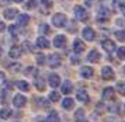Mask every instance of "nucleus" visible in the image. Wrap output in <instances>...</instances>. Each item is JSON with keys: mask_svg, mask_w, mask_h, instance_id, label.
Wrapping results in <instances>:
<instances>
[{"mask_svg": "<svg viewBox=\"0 0 125 122\" xmlns=\"http://www.w3.org/2000/svg\"><path fill=\"white\" fill-rule=\"evenodd\" d=\"M117 25H121V27H125V20H122V18H118L117 20Z\"/></svg>", "mask_w": 125, "mask_h": 122, "instance_id": "38", "label": "nucleus"}, {"mask_svg": "<svg viewBox=\"0 0 125 122\" xmlns=\"http://www.w3.org/2000/svg\"><path fill=\"white\" fill-rule=\"evenodd\" d=\"M84 1H86V4L87 6H91V1H93V0H84Z\"/></svg>", "mask_w": 125, "mask_h": 122, "instance_id": "42", "label": "nucleus"}, {"mask_svg": "<svg viewBox=\"0 0 125 122\" xmlns=\"http://www.w3.org/2000/svg\"><path fill=\"white\" fill-rule=\"evenodd\" d=\"M76 95H77V100L82 101V102H87L89 101V94H87L86 90H79Z\"/></svg>", "mask_w": 125, "mask_h": 122, "instance_id": "18", "label": "nucleus"}, {"mask_svg": "<svg viewBox=\"0 0 125 122\" xmlns=\"http://www.w3.org/2000/svg\"><path fill=\"white\" fill-rule=\"evenodd\" d=\"M4 28H6L4 22H1V21H0V32H3V31H4Z\"/></svg>", "mask_w": 125, "mask_h": 122, "instance_id": "40", "label": "nucleus"}, {"mask_svg": "<svg viewBox=\"0 0 125 122\" xmlns=\"http://www.w3.org/2000/svg\"><path fill=\"white\" fill-rule=\"evenodd\" d=\"M10 115H11V111H10L9 108H1V110H0V118H1V119H9Z\"/></svg>", "mask_w": 125, "mask_h": 122, "instance_id": "24", "label": "nucleus"}, {"mask_svg": "<svg viewBox=\"0 0 125 122\" xmlns=\"http://www.w3.org/2000/svg\"><path fill=\"white\" fill-rule=\"evenodd\" d=\"M28 22H30V16L28 14H20V16H18V25L24 27V25H27Z\"/></svg>", "mask_w": 125, "mask_h": 122, "instance_id": "21", "label": "nucleus"}, {"mask_svg": "<svg viewBox=\"0 0 125 122\" xmlns=\"http://www.w3.org/2000/svg\"><path fill=\"white\" fill-rule=\"evenodd\" d=\"M74 122H87V119H86V112H84V110L79 108V110L76 111V114H74Z\"/></svg>", "mask_w": 125, "mask_h": 122, "instance_id": "12", "label": "nucleus"}, {"mask_svg": "<svg viewBox=\"0 0 125 122\" xmlns=\"http://www.w3.org/2000/svg\"><path fill=\"white\" fill-rule=\"evenodd\" d=\"M83 38L86 41H94L96 38V32H94V30H91L90 27H86L83 30Z\"/></svg>", "mask_w": 125, "mask_h": 122, "instance_id": "5", "label": "nucleus"}, {"mask_svg": "<svg viewBox=\"0 0 125 122\" xmlns=\"http://www.w3.org/2000/svg\"><path fill=\"white\" fill-rule=\"evenodd\" d=\"M35 58H37V63H38V65H44V63H45V56L42 55V53H37Z\"/></svg>", "mask_w": 125, "mask_h": 122, "instance_id": "30", "label": "nucleus"}, {"mask_svg": "<svg viewBox=\"0 0 125 122\" xmlns=\"http://www.w3.org/2000/svg\"><path fill=\"white\" fill-rule=\"evenodd\" d=\"M17 87L21 90V91H28L30 84L27 83V81H24V80H20V81H17Z\"/></svg>", "mask_w": 125, "mask_h": 122, "instance_id": "25", "label": "nucleus"}, {"mask_svg": "<svg viewBox=\"0 0 125 122\" xmlns=\"http://www.w3.org/2000/svg\"><path fill=\"white\" fill-rule=\"evenodd\" d=\"M118 4H119V9H121V11L125 14V1H121V0H119Z\"/></svg>", "mask_w": 125, "mask_h": 122, "instance_id": "37", "label": "nucleus"}, {"mask_svg": "<svg viewBox=\"0 0 125 122\" xmlns=\"http://www.w3.org/2000/svg\"><path fill=\"white\" fill-rule=\"evenodd\" d=\"M25 102H27V98H25L24 95H21V94L14 95V100H13V104H14V107L21 108V107L25 105Z\"/></svg>", "mask_w": 125, "mask_h": 122, "instance_id": "4", "label": "nucleus"}, {"mask_svg": "<svg viewBox=\"0 0 125 122\" xmlns=\"http://www.w3.org/2000/svg\"><path fill=\"white\" fill-rule=\"evenodd\" d=\"M101 46H103V49L107 51V52H113L115 49V44H114V41H111V39H104L101 42Z\"/></svg>", "mask_w": 125, "mask_h": 122, "instance_id": "9", "label": "nucleus"}, {"mask_svg": "<svg viewBox=\"0 0 125 122\" xmlns=\"http://www.w3.org/2000/svg\"><path fill=\"white\" fill-rule=\"evenodd\" d=\"M41 1H42V4H45V6H46V3H49L48 0H41Z\"/></svg>", "mask_w": 125, "mask_h": 122, "instance_id": "43", "label": "nucleus"}, {"mask_svg": "<svg viewBox=\"0 0 125 122\" xmlns=\"http://www.w3.org/2000/svg\"><path fill=\"white\" fill-rule=\"evenodd\" d=\"M66 21H68V17L65 16L63 13H58V14H55L53 16V18H52V22H53V25L58 28H62L66 25Z\"/></svg>", "mask_w": 125, "mask_h": 122, "instance_id": "1", "label": "nucleus"}, {"mask_svg": "<svg viewBox=\"0 0 125 122\" xmlns=\"http://www.w3.org/2000/svg\"><path fill=\"white\" fill-rule=\"evenodd\" d=\"M10 69H11V72H20L21 65H18V63H16V65H11V66H10Z\"/></svg>", "mask_w": 125, "mask_h": 122, "instance_id": "34", "label": "nucleus"}, {"mask_svg": "<svg viewBox=\"0 0 125 122\" xmlns=\"http://www.w3.org/2000/svg\"><path fill=\"white\" fill-rule=\"evenodd\" d=\"M13 1H16V3H20V1H23V0H13Z\"/></svg>", "mask_w": 125, "mask_h": 122, "instance_id": "44", "label": "nucleus"}, {"mask_svg": "<svg viewBox=\"0 0 125 122\" xmlns=\"http://www.w3.org/2000/svg\"><path fill=\"white\" fill-rule=\"evenodd\" d=\"M48 63H49V66L51 67H58L59 65H61V58L56 55V53H52L51 56H49V59H48Z\"/></svg>", "mask_w": 125, "mask_h": 122, "instance_id": "10", "label": "nucleus"}, {"mask_svg": "<svg viewBox=\"0 0 125 122\" xmlns=\"http://www.w3.org/2000/svg\"><path fill=\"white\" fill-rule=\"evenodd\" d=\"M65 44H66V37H65V35H58V37H55L53 45H55L56 48H63Z\"/></svg>", "mask_w": 125, "mask_h": 122, "instance_id": "13", "label": "nucleus"}, {"mask_svg": "<svg viewBox=\"0 0 125 122\" xmlns=\"http://www.w3.org/2000/svg\"><path fill=\"white\" fill-rule=\"evenodd\" d=\"M21 53H23V48H20L17 45H14L11 49H10V52H9V55H10L11 59H18L21 56Z\"/></svg>", "mask_w": 125, "mask_h": 122, "instance_id": "7", "label": "nucleus"}, {"mask_svg": "<svg viewBox=\"0 0 125 122\" xmlns=\"http://www.w3.org/2000/svg\"><path fill=\"white\" fill-rule=\"evenodd\" d=\"M84 44L80 41V39H74V42H73V51L76 52V53H82L83 51H84Z\"/></svg>", "mask_w": 125, "mask_h": 122, "instance_id": "14", "label": "nucleus"}, {"mask_svg": "<svg viewBox=\"0 0 125 122\" xmlns=\"http://www.w3.org/2000/svg\"><path fill=\"white\" fill-rule=\"evenodd\" d=\"M4 80H6V76H4V73H3V72H0V84H3V83H4Z\"/></svg>", "mask_w": 125, "mask_h": 122, "instance_id": "39", "label": "nucleus"}, {"mask_svg": "<svg viewBox=\"0 0 125 122\" xmlns=\"http://www.w3.org/2000/svg\"><path fill=\"white\" fill-rule=\"evenodd\" d=\"M9 1H10V0H0V6H6V4H9Z\"/></svg>", "mask_w": 125, "mask_h": 122, "instance_id": "41", "label": "nucleus"}, {"mask_svg": "<svg viewBox=\"0 0 125 122\" xmlns=\"http://www.w3.org/2000/svg\"><path fill=\"white\" fill-rule=\"evenodd\" d=\"M49 100H51L52 102H56L58 100H61V95H59V93H58V91H52L51 94H49Z\"/></svg>", "mask_w": 125, "mask_h": 122, "instance_id": "27", "label": "nucleus"}, {"mask_svg": "<svg viewBox=\"0 0 125 122\" xmlns=\"http://www.w3.org/2000/svg\"><path fill=\"white\" fill-rule=\"evenodd\" d=\"M48 81H49V86L51 87H58L59 83H61V77L58 76L56 73H51L49 77H48Z\"/></svg>", "mask_w": 125, "mask_h": 122, "instance_id": "8", "label": "nucleus"}, {"mask_svg": "<svg viewBox=\"0 0 125 122\" xmlns=\"http://www.w3.org/2000/svg\"><path fill=\"white\" fill-rule=\"evenodd\" d=\"M40 31L42 34H46V35H48V34L51 32V28H49V25H48V24H42V25L40 27Z\"/></svg>", "mask_w": 125, "mask_h": 122, "instance_id": "29", "label": "nucleus"}, {"mask_svg": "<svg viewBox=\"0 0 125 122\" xmlns=\"http://www.w3.org/2000/svg\"><path fill=\"white\" fill-rule=\"evenodd\" d=\"M34 84H35V89H38L40 91H44V90H45V81H44L42 77H35Z\"/></svg>", "mask_w": 125, "mask_h": 122, "instance_id": "17", "label": "nucleus"}, {"mask_svg": "<svg viewBox=\"0 0 125 122\" xmlns=\"http://www.w3.org/2000/svg\"><path fill=\"white\" fill-rule=\"evenodd\" d=\"M101 77L104 80H111V79H114V70L110 66H104L101 70Z\"/></svg>", "mask_w": 125, "mask_h": 122, "instance_id": "3", "label": "nucleus"}, {"mask_svg": "<svg viewBox=\"0 0 125 122\" xmlns=\"http://www.w3.org/2000/svg\"><path fill=\"white\" fill-rule=\"evenodd\" d=\"M0 55H1V49H0Z\"/></svg>", "mask_w": 125, "mask_h": 122, "instance_id": "45", "label": "nucleus"}, {"mask_svg": "<svg viewBox=\"0 0 125 122\" xmlns=\"http://www.w3.org/2000/svg\"><path fill=\"white\" fill-rule=\"evenodd\" d=\"M72 90H73L72 83H70L69 80H66V81L63 83V86H62V93H63V94H70V93H72Z\"/></svg>", "mask_w": 125, "mask_h": 122, "instance_id": "20", "label": "nucleus"}, {"mask_svg": "<svg viewBox=\"0 0 125 122\" xmlns=\"http://www.w3.org/2000/svg\"><path fill=\"white\" fill-rule=\"evenodd\" d=\"M101 16H104V18H105V20H107L108 18V16H110V11L107 10V9H105V7H100V17Z\"/></svg>", "mask_w": 125, "mask_h": 122, "instance_id": "31", "label": "nucleus"}, {"mask_svg": "<svg viewBox=\"0 0 125 122\" xmlns=\"http://www.w3.org/2000/svg\"><path fill=\"white\" fill-rule=\"evenodd\" d=\"M93 74H94V72H93V69H91L90 66H83L80 69V76H82V77L90 79Z\"/></svg>", "mask_w": 125, "mask_h": 122, "instance_id": "11", "label": "nucleus"}, {"mask_svg": "<svg viewBox=\"0 0 125 122\" xmlns=\"http://www.w3.org/2000/svg\"><path fill=\"white\" fill-rule=\"evenodd\" d=\"M124 73H125V67H124Z\"/></svg>", "mask_w": 125, "mask_h": 122, "instance_id": "46", "label": "nucleus"}, {"mask_svg": "<svg viewBox=\"0 0 125 122\" xmlns=\"http://www.w3.org/2000/svg\"><path fill=\"white\" fill-rule=\"evenodd\" d=\"M87 61L93 62V63H96V62L100 61V53H98V51H96V49L90 51V53H89V56H87Z\"/></svg>", "mask_w": 125, "mask_h": 122, "instance_id": "15", "label": "nucleus"}, {"mask_svg": "<svg viewBox=\"0 0 125 122\" xmlns=\"http://www.w3.org/2000/svg\"><path fill=\"white\" fill-rule=\"evenodd\" d=\"M3 14H4V18H7V20H13V18L16 17V14H17V10H16V9H9V10H6Z\"/></svg>", "mask_w": 125, "mask_h": 122, "instance_id": "22", "label": "nucleus"}, {"mask_svg": "<svg viewBox=\"0 0 125 122\" xmlns=\"http://www.w3.org/2000/svg\"><path fill=\"white\" fill-rule=\"evenodd\" d=\"M34 7H37V0H30L25 4V9H34Z\"/></svg>", "mask_w": 125, "mask_h": 122, "instance_id": "33", "label": "nucleus"}, {"mask_svg": "<svg viewBox=\"0 0 125 122\" xmlns=\"http://www.w3.org/2000/svg\"><path fill=\"white\" fill-rule=\"evenodd\" d=\"M118 58L119 59H125V46L118 48Z\"/></svg>", "mask_w": 125, "mask_h": 122, "instance_id": "32", "label": "nucleus"}, {"mask_svg": "<svg viewBox=\"0 0 125 122\" xmlns=\"http://www.w3.org/2000/svg\"><path fill=\"white\" fill-rule=\"evenodd\" d=\"M23 48H25V49L28 51V52H32V48H31V44H30L28 41H25L23 44Z\"/></svg>", "mask_w": 125, "mask_h": 122, "instance_id": "36", "label": "nucleus"}, {"mask_svg": "<svg viewBox=\"0 0 125 122\" xmlns=\"http://www.w3.org/2000/svg\"><path fill=\"white\" fill-rule=\"evenodd\" d=\"M37 46H38V48H42V49L49 48V41H48L45 37H40V38L37 39Z\"/></svg>", "mask_w": 125, "mask_h": 122, "instance_id": "16", "label": "nucleus"}, {"mask_svg": "<svg viewBox=\"0 0 125 122\" xmlns=\"http://www.w3.org/2000/svg\"><path fill=\"white\" fill-rule=\"evenodd\" d=\"M117 90L121 95H125V81H118L117 83Z\"/></svg>", "mask_w": 125, "mask_h": 122, "instance_id": "26", "label": "nucleus"}, {"mask_svg": "<svg viewBox=\"0 0 125 122\" xmlns=\"http://www.w3.org/2000/svg\"><path fill=\"white\" fill-rule=\"evenodd\" d=\"M74 16H76V18L80 20V21H86V20L89 18L87 11H86L82 6H76V7H74Z\"/></svg>", "mask_w": 125, "mask_h": 122, "instance_id": "2", "label": "nucleus"}, {"mask_svg": "<svg viewBox=\"0 0 125 122\" xmlns=\"http://www.w3.org/2000/svg\"><path fill=\"white\" fill-rule=\"evenodd\" d=\"M9 31H10V34L14 35V37L17 35V28H16V25H10V27H9Z\"/></svg>", "mask_w": 125, "mask_h": 122, "instance_id": "35", "label": "nucleus"}, {"mask_svg": "<svg viewBox=\"0 0 125 122\" xmlns=\"http://www.w3.org/2000/svg\"><path fill=\"white\" fill-rule=\"evenodd\" d=\"M62 105L65 110H72L74 107V101L73 98H70V97H68V98H65V100L62 101Z\"/></svg>", "mask_w": 125, "mask_h": 122, "instance_id": "19", "label": "nucleus"}, {"mask_svg": "<svg viewBox=\"0 0 125 122\" xmlns=\"http://www.w3.org/2000/svg\"><path fill=\"white\" fill-rule=\"evenodd\" d=\"M46 121L48 122H59V115H58V112L51 111L49 115H48V118H46Z\"/></svg>", "mask_w": 125, "mask_h": 122, "instance_id": "23", "label": "nucleus"}, {"mask_svg": "<svg viewBox=\"0 0 125 122\" xmlns=\"http://www.w3.org/2000/svg\"><path fill=\"white\" fill-rule=\"evenodd\" d=\"M103 100L110 101V100H115V94H114V89L113 87H107L103 91Z\"/></svg>", "mask_w": 125, "mask_h": 122, "instance_id": "6", "label": "nucleus"}, {"mask_svg": "<svg viewBox=\"0 0 125 122\" xmlns=\"http://www.w3.org/2000/svg\"><path fill=\"white\" fill-rule=\"evenodd\" d=\"M114 35L117 37L118 41H125V31H115Z\"/></svg>", "mask_w": 125, "mask_h": 122, "instance_id": "28", "label": "nucleus"}]
</instances>
